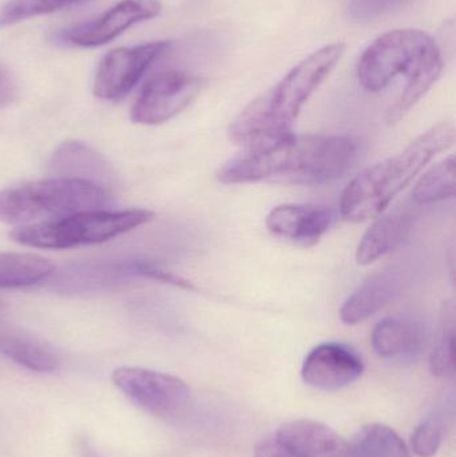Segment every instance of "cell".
I'll use <instances>...</instances> for the list:
<instances>
[{"mask_svg": "<svg viewBox=\"0 0 456 457\" xmlns=\"http://www.w3.org/2000/svg\"><path fill=\"white\" fill-rule=\"evenodd\" d=\"M358 142L347 136L281 134L225 162L217 171L221 184L281 182L321 185L342 177L352 165Z\"/></svg>", "mask_w": 456, "mask_h": 457, "instance_id": "6da1fadb", "label": "cell"}, {"mask_svg": "<svg viewBox=\"0 0 456 457\" xmlns=\"http://www.w3.org/2000/svg\"><path fill=\"white\" fill-rule=\"evenodd\" d=\"M344 48L343 43H331L292 67L230 123V139L245 149L292 131L303 107L339 63Z\"/></svg>", "mask_w": 456, "mask_h": 457, "instance_id": "7a4b0ae2", "label": "cell"}, {"mask_svg": "<svg viewBox=\"0 0 456 457\" xmlns=\"http://www.w3.org/2000/svg\"><path fill=\"white\" fill-rule=\"evenodd\" d=\"M454 142V123L441 122L420 134L403 152L364 169L343 192L340 216L355 224L382 216L425 166Z\"/></svg>", "mask_w": 456, "mask_h": 457, "instance_id": "3957f363", "label": "cell"}, {"mask_svg": "<svg viewBox=\"0 0 456 457\" xmlns=\"http://www.w3.org/2000/svg\"><path fill=\"white\" fill-rule=\"evenodd\" d=\"M112 204L109 190L88 179L54 177L0 192V221L37 224L79 212L101 211Z\"/></svg>", "mask_w": 456, "mask_h": 457, "instance_id": "277c9868", "label": "cell"}, {"mask_svg": "<svg viewBox=\"0 0 456 457\" xmlns=\"http://www.w3.org/2000/svg\"><path fill=\"white\" fill-rule=\"evenodd\" d=\"M145 209L87 211L37 224L16 227L10 236L24 246L63 250L102 244L152 221Z\"/></svg>", "mask_w": 456, "mask_h": 457, "instance_id": "5b68a950", "label": "cell"}, {"mask_svg": "<svg viewBox=\"0 0 456 457\" xmlns=\"http://www.w3.org/2000/svg\"><path fill=\"white\" fill-rule=\"evenodd\" d=\"M436 46L435 39L422 29L386 32L361 54L356 67L359 83L371 93L382 91L399 75L409 77Z\"/></svg>", "mask_w": 456, "mask_h": 457, "instance_id": "8992f818", "label": "cell"}, {"mask_svg": "<svg viewBox=\"0 0 456 457\" xmlns=\"http://www.w3.org/2000/svg\"><path fill=\"white\" fill-rule=\"evenodd\" d=\"M114 386L137 407L160 419H177L189 410V386L168 373L146 368L120 367L112 373Z\"/></svg>", "mask_w": 456, "mask_h": 457, "instance_id": "52a82bcc", "label": "cell"}, {"mask_svg": "<svg viewBox=\"0 0 456 457\" xmlns=\"http://www.w3.org/2000/svg\"><path fill=\"white\" fill-rule=\"evenodd\" d=\"M170 46L169 40H157L110 51L102 58L96 69L93 85L94 96L110 102L125 98L138 85L149 67Z\"/></svg>", "mask_w": 456, "mask_h": 457, "instance_id": "ba28073f", "label": "cell"}, {"mask_svg": "<svg viewBox=\"0 0 456 457\" xmlns=\"http://www.w3.org/2000/svg\"><path fill=\"white\" fill-rule=\"evenodd\" d=\"M201 91L200 78L181 71L157 75L146 83L130 110L139 125H161L184 112Z\"/></svg>", "mask_w": 456, "mask_h": 457, "instance_id": "9c48e42d", "label": "cell"}, {"mask_svg": "<svg viewBox=\"0 0 456 457\" xmlns=\"http://www.w3.org/2000/svg\"><path fill=\"white\" fill-rule=\"evenodd\" d=\"M160 0H122L99 18L67 29L63 39L79 47H98L112 42L126 29L154 19L161 12Z\"/></svg>", "mask_w": 456, "mask_h": 457, "instance_id": "30bf717a", "label": "cell"}, {"mask_svg": "<svg viewBox=\"0 0 456 457\" xmlns=\"http://www.w3.org/2000/svg\"><path fill=\"white\" fill-rule=\"evenodd\" d=\"M363 372V360L352 348L344 344L326 343L305 357L302 376L312 388L339 391L359 380Z\"/></svg>", "mask_w": 456, "mask_h": 457, "instance_id": "8fae6325", "label": "cell"}, {"mask_svg": "<svg viewBox=\"0 0 456 457\" xmlns=\"http://www.w3.org/2000/svg\"><path fill=\"white\" fill-rule=\"evenodd\" d=\"M336 217V212L327 206L284 204L269 212L265 225L278 238L310 247L328 233Z\"/></svg>", "mask_w": 456, "mask_h": 457, "instance_id": "7c38bea8", "label": "cell"}, {"mask_svg": "<svg viewBox=\"0 0 456 457\" xmlns=\"http://www.w3.org/2000/svg\"><path fill=\"white\" fill-rule=\"evenodd\" d=\"M406 282V271L399 266L377 271L347 298L340 311V319L347 325L366 321L393 303L401 295Z\"/></svg>", "mask_w": 456, "mask_h": 457, "instance_id": "4fadbf2b", "label": "cell"}, {"mask_svg": "<svg viewBox=\"0 0 456 457\" xmlns=\"http://www.w3.org/2000/svg\"><path fill=\"white\" fill-rule=\"evenodd\" d=\"M415 221L417 214L407 206H398L375 219L374 224L364 233L356 250L359 265H371L375 261L398 249L411 233Z\"/></svg>", "mask_w": 456, "mask_h": 457, "instance_id": "5bb4252c", "label": "cell"}, {"mask_svg": "<svg viewBox=\"0 0 456 457\" xmlns=\"http://www.w3.org/2000/svg\"><path fill=\"white\" fill-rule=\"evenodd\" d=\"M425 325L409 314L386 317L372 330L371 344L377 356L388 360L412 359L425 345Z\"/></svg>", "mask_w": 456, "mask_h": 457, "instance_id": "9a60e30c", "label": "cell"}, {"mask_svg": "<svg viewBox=\"0 0 456 457\" xmlns=\"http://www.w3.org/2000/svg\"><path fill=\"white\" fill-rule=\"evenodd\" d=\"M278 436L300 457H353L350 445L318 421H289L280 427Z\"/></svg>", "mask_w": 456, "mask_h": 457, "instance_id": "2e32d148", "label": "cell"}, {"mask_svg": "<svg viewBox=\"0 0 456 457\" xmlns=\"http://www.w3.org/2000/svg\"><path fill=\"white\" fill-rule=\"evenodd\" d=\"M442 71H444V55L439 46H436L407 77L406 87L401 96L396 99L395 104H391L388 109L386 122L390 126L401 122L438 82Z\"/></svg>", "mask_w": 456, "mask_h": 457, "instance_id": "e0dca14e", "label": "cell"}, {"mask_svg": "<svg viewBox=\"0 0 456 457\" xmlns=\"http://www.w3.org/2000/svg\"><path fill=\"white\" fill-rule=\"evenodd\" d=\"M54 269V262L40 255L0 252V287L13 289L37 284L47 278Z\"/></svg>", "mask_w": 456, "mask_h": 457, "instance_id": "ac0fdd59", "label": "cell"}, {"mask_svg": "<svg viewBox=\"0 0 456 457\" xmlns=\"http://www.w3.org/2000/svg\"><path fill=\"white\" fill-rule=\"evenodd\" d=\"M106 163L95 152L79 144V142H66L59 147L54 154V171L61 174L58 177H70V179H88L98 181L99 177L104 173Z\"/></svg>", "mask_w": 456, "mask_h": 457, "instance_id": "d6986e66", "label": "cell"}, {"mask_svg": "<svg viewBox=\"0 0 456 457\" xmlns=\"http://www.w3.org/2000/svg\"><path fill=\"white\" fill-rule=\"evenodd\" d=\"M350 447L353 457H410L402 437L383 424L363 427Z\"/></svg>", "mask_w": 456, "mask_h": 457, "instance_id": "ffe728a7", "label": "cell"}, {"mask_svg": "<svg viewBox=\"0 0 456 457\" xmlns=\"http://www.w3.org/2000/svg\"><path fill=\"white\" fill-rule=\"evenodd\" d=\"M0 352L7 359L32 372H54L59 365L58 357L50 348L21 336L0 337Z\"/></svg>", "mask_w": 456, "mask_h": 457, "instance_id": "44dd1931", "label": "cell"}, {"mask_svg": "<svg viewBox=\"0 0 456 457\" xmlns=\"http://www.w3.org/2000/svg\"><path fill=\"white\" fill-rule=\"evenodd\" d=\"M456 161L454 155L434 165L415 185L412 200L428 205L455 197Z\"/></svg>", "mask_w": 456, "mask_h": 457, "instance_id": "7402d4cb", "label": "cell"}, {"mask_svg": "<svg viewBox=\"0 0 456 457\" xmlns=\"http://www.w3.org/2000/svg\"><path fill=\"white\" fill-rule=\"evenodd\" d=\"M455 306L452 301L442 305L439 337L431 352V372L439 378L454 372Z\"/></svg>", "mask_w": 456, "mask_h": 457, "instance_id": "603a6c76", "label": "cell"}, {"mask_svg": "<svg viewBox=\"0 0 456 457\" xmlns=\"http://www.w3.org/2000/svg\"><path fill=\"white\" fill-rule=\"evenodd\" d=\"M66 7L63 0H10L0 10V27L12 26Z\"/></svg>", "mask_w": 456, "mask_h": 457, "instance_id": "cb8c5ba5", "label": "cell"}, {"mask_svg": "<svg viewBox=\"0 0 456 457\" xmlns=\"http://www.w3.org/2000/svg\"><path fill=\"white\" fill-rule=\"evenodd\" d=\"M444 439V424L441 419L431 416L426 419L412 436V450L419 457H433L438 453Z\"/></svg>", "mask_w": 456, "mask_h": 457, "instance_id": "d4e9b609", "label": "cell"}, {"mask_svg": "<svg viewBox=\"0 0 456 457\" xmlns=\"http://www.w3.org/2000/svg\"><path fill=\"white\" fill-rule=\"evenodd\" d=\"M411 2L412 0H351L348 12L355 21H375L394 11L401 10Z\"/></svg>", "mask_w": 456, "mask_h": 457, "instance_id": "484cf974", "label": "cell"}, {"mask_svg": "<svg viewBox=\"0 0 456 457\" xmlns=\"http://www.w3.org/2000/svg\"><path fill=\"white\" fill-rule=\"evenodd\" d=\"M131 273L138 276L146 277V278L155 279V281L163 282V284L174 285V287H184V289H193V285L187 279L176 276L170 271L163 270L158 268L154 263L145 262V261H134L129 266Z\"/></svg>", "mask_w": 456, "mask_h": 457, "instance_id": "4316f807", "label": "cell"}, {"mask_svg": "<svg viewBox=\"0 0 456 457\" xmlns=\"http://www.w3.org/2000/svg\"><path fill=\"white\" fill-rule=\"evenodd\" d=\"M254 457H300L286 445L283 440L278 439V435L272 437L262 439L254 450Z\"/></svg>", "mask_w": 456, "mask_h": 457, "instance_id": "83f0119b", "label": "cell"}, {"mask_svg": "<svg viewBox=\"0 0 456 457\" xmlns=\"http://www.w3.org/2000/svg\"><path fill=\"white\" fill-rule=\"evenodd\" d=\"M15 83H13L12 78L0 69V107L5 106L12 101L15 96Z\"/></svg>", "mask_w": 456, "mask_h": 457, "instance_id": "f1b7e54d", "label": "cell"}, {"mask_svg": "<svg viewBox=\"0 0 456 457\" xmlns=\"http://www.w3.org/2000/svg\"><path fill=\"white\" fill-rule=\"evenodd\" d=\"M80 2V0H63L64 4H66V7H69L70 4H72V3Z\"/></svg>", "mask_w": 456, "mask_h": 457, "instance_id": "f546056e", "label": "cell"}]
</instances>
